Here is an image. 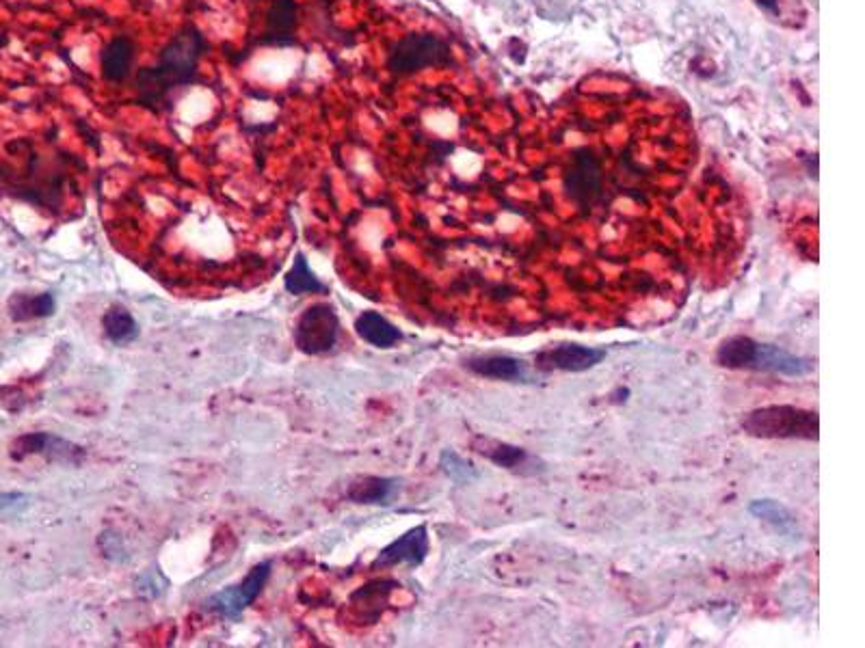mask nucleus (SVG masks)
<instances>
[{
	"mask_svg": "<svg viewBox=\"0 0 865 648\" xmlns=\"http://www.w3.org/2000/svg\"><path fill=\"white\" fill-rule=\"evenodd\" d=\"M206 50L208 42L204 33L193 24L182 26L158 52L154 65L137 70V102L156 115L171 113L184 91L204 83L199 63Z\"/></svg>",
	"mask_w": 865,
	"mask_h": 648,
	"instance_id": "1",
	"label": "nucleus"
},
{
	"mask_svg": "<svg viewBox=\"0 0 865 648\" xmlns=\"http://www.w3.org/2000/svg\"><path fill=\"white\" fill-rule=\"evenodd\" d=\"M63 180L65 173L57 167V162L46 160L44 154L31 152L24 169L11 167L9 162H0V188L7 195L31 201L37 206L55 204Z\"/></svg>",
	"mask_w": 865,
	"mask_h": 648,
	"instance_id": "2",
	"label": "nucleus"
},
{
	"mask_svg": "<svg viewBox=\"0 0 865 648\" xmlns=\"http://www.w3.org/2000/svg\"><path fill=\"white\" fill-rule=\"evenodd\" d=\"M742 428L757 439H803L818 441L820 417L814 411L792 404H770L742 417Z\"/></svg>",
	"mask_w": 865,
	"mask_h": 648,
	"instance_id": "3",
	"label": "nucleus"
},
{
	"mask_svg": "<svg viewBox=\"0 0 865 648\" xmlns=\"http://www.w3.org/2000/svg\"><path fill=\"white\" fill-rule=\"evenodd\" d=\"M455 63L452 48L435 33H409L396 39L388 52V72L398 78L416 76L431 67H450Z\"/></svg>",
	"mask_w": 865,
	"mask_h": 648,
	"instance_id": "4",
	"label": "nucleus"
},
{
	"mask_svg": "<svg viewBox=\"0 0 865 648\" xmlns=\"http://www.w3.org/2000/svg\"><path fill=\"white\" fill-rule=\"evenodd\" d=\"M563 188L574 204L589 212L604 199V167L602 158L589 147H580L569 154V165L563 175Z\"/></svg>",
	"mask_w": 865,
	"mask_h": 648,
	"instance_id": "5",
	"label": "nucleus"
},
{
	"mask_svg": "<svg viewBox=\"0 0 865 648\" xmlns=\"http://www.w3.org/2000/svg\"><path fill=\"white\" fill-rule=\"evenodd\" d=\"M340 337V316L329 303L310 305L295 324V344L305 355H325Z\"/></svg>",
	"mask_w": 865,
	"mask_h": 648,
	"instance_id": "6",
	"label": "nucleus"
},
{
	"mask_svg": "<svg viewBox=\"0 0 865 648\" xmlns=\"http://www.w3.org/2000/svg\"><path fill=\"white\" fill-rule=\"evenodd\" d=\"M269 577H271V562H260L245 575L241 584L228 586L225 590L215 592L202 603V607L206 612L219 614L228 620H236L247 610L251 601H256L260 597V592L264 590L266 582H269Z\"/></svg>",
	"mask_w": 865,
	"mask_h": 648,
	"instance_id": "7",
	"label": "nucleus"
},
{
	"mask_svg": "<svg viewBox=\"0 0 865 648\" xmlns=\"http://www.w3.org/2000/svg\"><path fill=\"white\" fill-rule=\"evenodd\" d=\"M299 3L297 0H269L258 44L266 48L297 46Z\"/></svg>",
	"mask_w": 865,
	"mask_h": 648,
	"instance_id": "8",
	"label": "nucleus"
},
{
	"mask_svg": "<svg viewBox=\"0 0 865 648\" xmlns=\"http://www.w3.org/2000/svg\"><path fill=\"white\" fill-rule=\"evenodd\" d=\"M606 359V350L582 346V344H561L545 348L535 357V366L541 372H587L597 363Z\"/></svg>",
	"mask_w": 865,
	"mask_h": 648,
	"instance_id": "9",
	"label": "nucleus"
},
{
	"mask_svg": "<svg viewBox=\"0 0 865 648\" xmlns=\"http://www.w3.org/2000/svg\"><path fill=\"white\" fill-rule=\"evenodd\" d=\"M35 454L46 456L48 461L63 463V465L81 463L85 456V452L78 448V445L65 441L57 435H50V432H29V435L18 437L11 448V456L16 458V461Z\"/></svg>",
	"mask_w": 865,
	"mask_h": 648,
	"instance_id": "10",
	"label": "nucleus"
},
{
	"mask_svg": "<svg viewBox=\"0 0 865 648\" xmlns=\"http://www.w3.org/2000/svg\"><path fill=\"white\" fill-rule=\"evenodd\" d=\"M429 556V530L427 525H416L409 532H405L401 538H396L394 543L385 547L377 560L372 562V569H390L396 564H409V566H420Z\"/></svg>",
	"mask_w": 865,
	"mask_h": 648,
	"instance_id": "11",
	"label": "nucleus"
},
{
	"mask_svg": "<svg viewBox=\"0 0 865 648\" xmlns=\"http://www.w3.org/2000/svg\"><path fill=\"white\" fill-rule=\"evenodd\" d=\"M137 59V46L128 35H115L100 50V74L111 85H124L132 76Z\"/></svg>",
	"mask_w": 865,
	"mask_h": 648,
	"instance_id": "12",
	"label": "nucleus"
},
{
	"mask_svg": "<svg viewBox=\"0 0 865 648\" xmlns=\"http://www.w3.org/2000/svg\"><path fill=\"white\" fill-rule=\"evenodd\" d=\"M749 370L773 372L783 376H807L814 372V361L807 357L792 355L788 350H783L775 344L757 342Z\"/></svg>",
	"mask_w": 865,
	"mask_h": 648,
	"instance_id": "13",
	"label": "nucleus"
},
{
	"mask_svg": "<svg viewBox=\"0 0 865 648\" xmlns=\"http://www.w3.org/2000/svg\"><path fill=\"white\" fill-rule=\"evenodd\" d=\"M465 368L470 372L485 376V378H496V381H509V383H528V370L522 359H515L509 355H487V357H474L465 361Z\"/></svg>",
	"mask_w": 865,
	"mask_h": 648,
	"instance_id": "14",
	"label": "nucleus"
},
{
	"mask_svg": "<svg viewBox=\"0 0 865 648\" xmlns=\"http://www.w3.org/2000/svg\"><path fill=\"white\" fill-rule=\"evenodd\" d=\"M398 491H401V484L394 478H379V476H366L355 480L349 491H346V497L351 499L355 504H377V506H388L392 504V499H396Z\"/></svg>",
	"mask_w": 865,
	"mask_h": 648,
	"instance_id": "15",
	"label": "nucleus"
},
{
	"mask_svg": "<svg viewBox=\"0 0 865 648\" xmlns=\"http://www.w3.org/2000/svg\"><path fill=\"white\" fill-rule=\"evenodd\" d=\"M355 331L362 340L375 348H394L403 340L401 329L377 312H364L355 320Z\"/></svg>",
	"mask_w": 865,
	"mask_h": 648,
	"instance_id": "16",
	"label": "nucleus"
},
{
	"mask_svg": "<svg viewBox=\"0 0 865 648\" xmlns=\"http://www.w3.org/2000/svg\"><path fill=\"white\" fill-rule=\"evenodd\" d=\"M474 450L478 454H483L485 458H489V461L496 463L498 467L511 469V471H526V467L535 465V461H532V456L526 450L517 448V445L491 441L485 437H478L474 441Z\"/></svg>",
	"mask_w": 865,
	"mask_h": 648,
	"instance_id": "17",
	"label": "nucleus"
},
{
	"mask_svg": "<svg viewBox=\"0 0 865 648\" xmlns=\"http://www.w3.org/2000/svg\"><path fill=\"white\" fill-rule=\"evenodd\" d=\"M102 329L106 340L115 346H126L130 342H135L139 335V324L135 316H132L122 305H113L106 309L102 316Z\"/></svg>",
	"mask_w": 865,
	"mask_h": 648,
	"instance_id": "18",
	"label": "nucleus"
},
{
	"mask_svg": "<svg viewBox=\"0 0 865 648\" xmlns=\"http://www.w3.org/2000/svg\"><path fill=\"white\" fill-rule=\"evenodd\" d=\"M55 296L50 292L42 294H13L9 301V316L16 322H29L48 318L55 314Z\"/></svg>",
	"mask_w": 865,
	"mask_h": 648,
	"instance_id": "19",
	"label": "nucleus"
},
{
	"mask_svg": "<svg viewBox=\"0 0 865 648\" xmlns=\"http://www.w3.org/2000/svg\"><path fill=\"white\" fill-rule=\"evenodd\" d=\"M757 342L749 335H734L716 350V363L727 370H749Z\"/></svg>",
	"mask_w": 865,
	"mask_h": 648,
	"instance_id": "20",
	"label": "nucleus"
},
{
	"mask_svg": "<svg viewBox=\"0 0 865 648\" xmlns=\"http://www.w3.org/2000/svg\"><path fill=\"white\" fill-rule=\"evenodd\" d=\"M284 286H286L288 294H292V296L327 292L325 283L318 281V277L312 273V268L308 264V258H305L303 251H299L295 255V262H292V268L288 270Z\"/></svg>",
	"mask_w": 865,
	"mask_h": 648,
	"instance_id": "21",
	"label": "nucleus"
},
{
	"mask_svg": "<svg viewBox=\"0 0 865 648\" xmlns=\"http://www.w3.org/2000/svg\"><path fill=\"white\" fill-rule=\"evenodd\" d=\"M749 512L753 517L773 525L781 534H794L798 530L796 517L792 515L790 508H785L783 504L775 502V499H755L749 506Z\"/></svg>",
	"mask_w": 865,
	"mask_h": 648,
	"instance_id": "22",
	"label": "nucleus"
},
{
	"mask_svg": "<svg viewBox=\"0 0 865 648\" xmlns=\"http://www.w3.org/2000/svg\"><path fill=\"white\" fill-rule=\"evenodd\" d=\"M442 469L446 471L448 478H452L459 484H470L478 478V471L474 469V465L450 450L442 454Z\"/></svg>",
	"mask_w": 865,
	"mask_h": 648,
	"instance_id": "23",
	"label": "nucleus"
},
{
	"mask_svg": "<svg viewBox=\"0 0 865 648\" xmlns=\"http://www.w3.org/2000/svg\"><path fill=\"white\" fill-rule=\"evenodd\" d=\"M161 575L158 571H145L141 577H139V590L145 594V597H158V594L161 592H165V588H167V582H158V584H154V579Z\"/></svg>",
	"mask_w": 865,
	"mask_h": 648,
	"instance_id": "24",
	"label": "nucleus"
},
{
	"mask_svg": "<svg viewBox=\"0 0 865 648\" xmlns=\"http://www.w3.org/2000/svg\"><path fill=\"white\" fill-rule=\"evenodd\" d=\"M26 499H29V495L24 493H0V512L20 508L26 504Z\"/></svg>",
	"mask_w": 865,
	"mask_h": 648,
	"instance_id": "25",
	"label": "nucleus"
},
{
	"mask_svg": "<svg viewBox=\"0 0 865 648\" xmlns=\"http://www.w3.org/2000/svg\"><path fill=\"white\" fill-rule=\"evenodd\" d=\"M755 5L770 13V16H779V0H755Z\"/></svg>",
	"mask_w": 865,
	"mask_h": 648,
	"instance_id": "26",
	"label": "nucleus"
}]
</instances>
